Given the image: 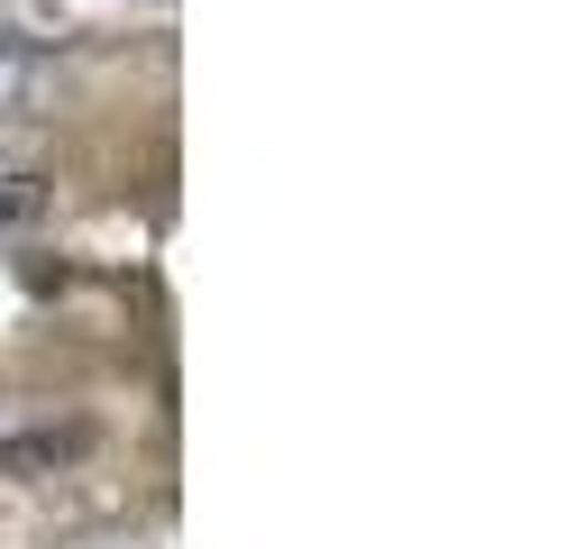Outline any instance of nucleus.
<instances>
[{"instance_id":"1","label":"nucleus","mask_w":567,"mask_h":549,"mask_svg":"<svg viewBox=\"0 0 567 549\" xmlns=\"http://www.w3.org/2000/svg\"><path fill=\"white\" fill-rule=\"evenodd\" d=\"M47 55H28V47H0V120H19V110H38L47 101Z\"/></svg>"},{"instance_id":"2","label":"nucleus","mask_w":567,"mask_h":549,"mask_svg":"<svg viewBox=\"0 0 567 549\" xmlns=\"http://www.w3.org/2000/svg\"><path fill=\"white\" fill-rule=\"evenodd\" d=\"M47 211V183L38 174H0V220H38Z\"/></svg>"},{"instance_id":"3","label":"nucleus","mask_w":567,"mask_h":549,"mask_svg":"<svg viewBox=\"0 0 567 549\" xmlns=\"http://www.w3.org/2000/svg\"><path fill=\"white\" fill-rule=\"evenodd\" d=\"M111 10H128V0H111Z\"/></svg>"}]
</instances>
